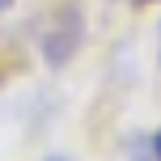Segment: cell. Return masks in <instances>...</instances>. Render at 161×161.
<instances>
[{"label": "cell", "mask_w": 161, "mask_h": 161, "mask_svg": "<svg viewBox=\"0 0 161 161\" xmlns=\"http://www.w3.org/2000/svg\"><path fill=\"white\" fill-rule=\"evenodd\" d=\"M80 42H85V17H80L72 4L59 8V13H51L47 30H42V59H47L51 68H64L68 59L76 55Z\"/></svg>", "instance_id": "cell-1"}, {"label": "cell", "mask_w": 161, "mask_h": 161, "mask_svg": "<svg viewBox=\"0 0 161 161\" xmlns=\"http://www.w3.org/2000/svg\"><path fill=\"white\" fill-rule=\"evenodd\" d=\"M131 4H136V8H144V4H157V0H131Z\"/></svg>", "instance_id": "cell-2"}, {"label": "cell", "mask_w": 161, "mask_h": 161, "mask_svg": "<svg viewBox=\"0 0 161 161\" xmlns=\"http://www.w3.org/2000/svg\"><path fill=\"white\" fill-rule=\"evenodd\" d=\"M153 148H157V161H161V131H157V144H153Z\"/></svg>", "instance_id": "cell-3"}, {"label": "cell", "mask_w": 161, "mask_h": 161, "mask_svg": "<svg viewBox=\"0 0 161 161\" xmlns=\"http://www.w3.org/2000/svg\"><path fill=\"white\" fill-rule=\"evenodd\" d=\"M8 4H13V0H0V13H4V8H8Z\"/></svg>", "instance_id": "cell-4"}, {"label": "cell", "mask_w": 161, "mask_h": 161, "mask_svg": "<svg viewBox=\"0 0 161 161\" xmlns=\"http://www.w3.org/2000/svg\"><path fill=\"white\" fill-rule=\"evenodd\" d=\"M47 161H64V157H47Z\"/></svg>", "instance_id": "cell-5"}, {"label": "cell", "mask_w": 161, "mask_h": 161, "mask_svg": "<svg viewBox=\"0 0 161 161\" xmlns=\"http://www.w3.org/2000/svg\"><path fill=\"white\" fill-rule=\"evenodd\" d=\"M157 34H161V30H157Z\"/></svg>", "instance_id": "cell-6"}]
</instances>
